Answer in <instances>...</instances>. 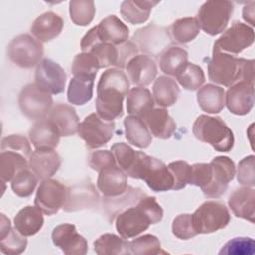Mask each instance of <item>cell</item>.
<instances>
[{
    "label": "cell",
    "mask_w": 255,
    "mask_h": 255,
    "mask_svg": "<svg viewBox=\"0 0 255 255\" xmlns=\"http://www.w3.org/2000/svg\"><path fill=\"white\" fill-rule=\"evenodd\" d=\"M129 91V82L119 68L106 70L99 80L97 86L96 110L100 118L113 122L123 116V101Z\"/></svg>",
    "instance_id": "1"
},
{
    "label": "cell",
    "mask_w": 255,
    "mask_h": 255,
    "mask_svg": "<svg viewBox=\"0 0 255 255\" xmlns=\"http://www.w3.org/2000/svg\"><path fill=\"white\" fill-rule=\"evenodd\" d=\"M163 210L153 196H142L136 206H130L120 212L116 217V229L123 238L134 237L150 224L161 221Z\"/></svg>",
    "instance_id": "2"
},
{
    "label": "cell",
    "mask_w": 255,
    "mask_h": 255,
    "mask_svg": "<svg viewBox=\"0 0 255 255\" xmlns=\"http://www.w3.org/2000/svg\"><path fill=\"white\" fill-rule=\"evenodd\" d=\"M208 77L212 82L225 87L242 81L254 84V60L213 51L208 63Z\"/></svg>",
    "instance_id": "3"
},
{
    "label": "cell",
    "mask_w": 255,
    "mask_h": 255,
    "mask_svg": "<svg viewBox=\"0 0 255 255\" xmlns=\"http://www.w3.org/2000/svg\"><path fill=\"white\" fill-rule=\"evenodd\" d=\"M127 176L144 180L156 192L167 191L173 187V176L168 167L161 160L141 151H136L134 163Z\"/></svg>",
    "instance_id": "4"
},
{
    "label": "cell",
    "mask_w": 255,
    "mask_h": 255,
    "mask_svg": "<svg viewBox=\"0 0 255 255\" xmlns=\"http://www.w3.org/2000/svg\"><path fill=\"white\" fill-rule=\"evenodd\" d=\"M192 132L197 139L210 144L217 151L228 152L234 145L232 130L219 117L198 116L193 123Z\"/></svg>",
    "instance_id": "5"
},
{
    "label": "cell",
    "mask_w": 255,
    "mask_h": 255,
    "mask_svg": "<svg viewBox=\"0 0 255 255\" xmlns=\"http://www.w3.org/2000/svg\"><path fill=\"white\" fill-rule=\"evenodd\" d=\"M233 8V4L230 1H206L199 8L196 16L199 28L211 36L222 33L228 25Z\"/></svg>",
    "instance_id": "6"
},
{
    "label": "cell",
    "mask_w": 255,
    "mask_h": 255,
    "mask_svg": "<svg viewBox=\"0 0 255 255\" xmlns=\"http://www.w3.org/2000/svg\"><path fill=\"white\" fill-rule=\"evenodd\" d=\"M197 234H208L226 227L230 221L228 208L224 203L215 200L203 202L191 214Z\"/></svg>",
    "instance_id": "7"
},
{
    "label": "cell",
    "mask_w": 255,
    "mask_h": 255,
    "mask_svg": "<svg viewBox=\"0 0 255 255\" xmlns=\"http://www.w3.org/2000/svg\"><path fill=\"white\" fill-rule=\"evenodd\" d=\"M7 53L16 66L29 69L42 61L44 50L40 41L28 34H22L10 42Z\"/></svg>",
    "instance_id": "8"
},
{
    "label": "cell",
    "mask_w": 255,
    "mask_h": 255,
    "mask_svg": "<svg viewBox=\"0 0 255 255\" xmlns=\"http://www.w3.org/2000/svg\"><path fill=\"white\" fill-rule=\"evenodd\" d=\"M21 112L31 120H41L48 115L53 106L51 94L36 83L28 84L21 90L18 98Z\"/></svg>",
    "instance_id": "9"
},
{
    "label": "cell",
    "mask_w": 255,
    "mask_h": 255,
    "mask_svg": "<svg viewBox=\"0 0 255 255\" xmlns=\"http://www.w3.org/2000/svg\"><path fill=\"white\" fill-rule=\"evenodd\" d=\"M115 123L103 120L98 114L93 113L87 116L79 125L78 133L91 148H99L107 144L113 137Z\"/></svg>",
    "instance_id": "10"
},
{
    "label": "cell",
    "mask_w": 255,
    "mask_h": 255,
    "mask_svg": "<svg viewBox=\"0 0 255 255\" xmlns=\"http://www.w3.org/2000/svg\"><path fill=\"white\" fill-rule=\"evenodd\" d=\"M254 42V30L241 22H234L214 43L213 51L237 55Z\"/></svg>",
    "instance_id": "11"
},
{
    "label": "cell",
    "mask_w": 255,
    "mask_h": 255,
    "mask_svg": "<svg viewBox=\"0 0 255 255\" xmlns=\"http://www.w3.org/2000/svg\"><path fill=\"white\" fill-rule=\"evenodd\" d=\"M68 188L60 181L47 178L40 183L35 196V205L46 215L57 213L65 205Z\"/></svg>",
    "instance_id": "12"
},
{
    "label": "cell",
    "mask_w": 255,
    "mask_h": 255,
    "mask_svg": "<svg viewBox=\"0 0 255 255\" xmlns=\"http://www.w3.org/2000/svg\"><path fill=\"white\" fill-rule=\"evenodd\" d=\"M209 164L212 169V179L202 191L206 197L217 198L226 191L228 183L234 178L235 164L227 156H216Z\"/></svg>",
    "instance_id": "13"
},
{
    "label": "cell",
    "mask_w": 255,
    "mask_h": 255,
    "mask_svg": "<svg viewBox=\"0 0 255 255\" xmlns=\"http://www.w3.org/2000/svg\"><path fill=\"white\" fill-rule=\"evenodd\" d=\"M67 76L64 69L50 59H43L35 71V83L49 94L57 95L64 91Z\"/></svg>",
    "instance_id": "14"
},
{
    "label": "cell",
    "mask_w": 255,
    "mask_h": 255,
    "mask_svg": "<svg viewBox=\"0 0 255 255\" xmlns=\"http://www.w3.org/2000/svg\"><path fill=\"white\" fill-rule=\"evenodd\" d=\"M52 241L67 255H84L88 251L87 240L71 223L56 226L52 232Z\"/></svg>",
    "instance_id": "15"
},
{
    "label": "cell",
    "mask_w": 255,
    "mask_h": 255,
    "mask_svg": "<svg viewBox=\"0 0 255 255\" xmlns=\"http://www.w3.org/2000/svg\"><path fill=\"white\" fill-rule=\"evenodd\" d=\"M225 105L234 115L248 114L254 105V84L242 81L230 86L225 93Z\"/></svg>",
    "instance_id": "16"
},
{
    "label": "cell",
    "mask_w": 255,
    "mask_h": 255,
    "mask_svg": "<svg viewBox=\"0 0 255 255\" xmlns=\"http://www.w3.org/2000/svg\"><path fill=\"white\" fill-rule=\"evenodd\" d=\"M133 40L141 51L157 55L163 52L170 43V37L164 28H159L155 25H148L137 30L133 35Z\"/></svg>",
    "instance_id": "17"
},
{
    "label": "cell",
    "mask_w": 255,
    "mask_h": 255,
    "mask_svg": "<svg viewBox=\"0 0 255 255\" xmlns=\"http://www.w3.org/2000/svg\"><path fill=\"white\" fill-rule=\"evenodd\" d=\"M29 168L41 179L51 178L61 166V157L53 148H39L29 156Z\"/></svg>",
    "instance_id": "18"
},
{
    "label": "cell",
    "mask_w": 255,
    "mask_h": 255,
    "mask_svg": "<svg viewBox=\"0 0 255 255\" xmlns=\"http://www.w3.org/2000/svg\"><path fill=\"white\" fill-rule=\"evenodd\" d=\"M128 78L133 85L145 87L151 84L157 74L155 62L147 55H136L126 66Z\"/></svg>",
    "instance_id": "19"
},
{
    "label": "cell",
    "mask_w": 255,
    "mask_h": 255,
    "mask_svg": "<svg viewBox=\"0 0 255 255\" xmlns=\"http://www.w3.org/2000/svg\"><path fill=\"white\" fill-rule=\"evenodd\" d=\"M48 119L56 127L61 136H71L78 132L79 117L75 109L70 105L57 104L51 109Z\"/></svg>",
    "instance_id": "20"
},
{
    "label": "cell",
    "mask_w": 255,
    "mask_h": 255,
    "mask_svg": "<svg viewBox=\"0 0 255 255\" xmlns=\"http://www.w3.org/2000/svg\"><path fill=\"white\" fill-rule=\"evenodd\" d=\"M97 186L106 197L120 196L128 188L127 174L118 165L108 167L99 172Z\"/></svg>",
    "instance_id": "21"
},
{
    "label": "cell",
    "mask_w": 255,
    "mask_h": 255,
    "mask_svg": "<svg viewBox=\"0 0 255 255\" xmlns=\"http://www.w3.org/2000/svg\"><path fill=\"white\" fill-rule=\"evenodd\" d=\"M60 133L53 123L44 118L38 120L29 131V138L36 149L39 148H55L60 140Z\"/></svg>",
    "instance_id": "22"
},
{
    "label": "cell",
    "mask_w": 255,
    "mask_h": 255,
    "mask_svg": "<svg viewBox=\"0 0 255 255\" xmlns=\"http://www.w3.org/2000/svg\"><path fill=\"white\" fill-rule=\"evenodd\" d=\"M228 205L234 215L254 222L255 216V190L252 187H240L232 192Z\"/></svg>",
    "instance_id": "23"
},
{
    "label": "cell",
    "mask_w": 255,
    "mask_h": 255,
    "mask_svg": "<svg viewBox=\"0 0 255 255\" xmlns=\"http://www.w3.org/2000/svg\"><path fill=\"white\" fill-rule=\"evenodd\" d=\"M146 124L151 135L160 138H169L176 129V124L163 108L152 109L142 119Z\"/></svg>",
    "instance_id": "24"
},
{
    "label": "cell",
    "mask_w": 255,
    "mask_h": 255,
    "mask_svg": "<svg viewBox=\"0 0 255 255\" xmlns=\"http://www.w3.org/2000/svg\"><path fill=\"white\" fill-rule=\"evenodd\" d=\"M63 19L54 12H46L35 19L31 33L40 42H48L60 35L63 30Z\"/></svg>",
    "instance_id": "25"
},
{
    "label": "cell",
    "mask_w": 255,
    "mask_h": 255,
    "mask_svg": "<svg viewBox=\"0 0 255 255\" xmlns=\"http://www.w3.org/2000/svg\"><path fill=\"white\" fill-rule=\"evenodd\" d=\"M97 27L101 42L113 45H121L128 41L129 30L117 16L110 15L102 20Z\"/></svg>",
    "instance_id": "26"
},
{
    "label": "cell",
    "mask_w": 255,
    "mask_h": 255,
    "mask_svg": "<svg viewBox=\"0 0 255 255\" xmlns=\"http://www.w3.org/2000/svg\"><path fill=\"white\" fill-rule=\"evenodd\" d=\"M99 196L96 192L94 185L89 182L88 184L75 185L68 189V198L63 206V209L67 212L77 211L84 208H89L97 205Z\"/></svg>",
    "instance_id": "27"
},
{
    "label": "cell",
    "mask_w": 255,
    "mask_h": 255,
    "mask_svg": "<svg viewBox=\"0 0 255 255\" xmlns=\"http://www.w3.org/2000/svg\"><path fill=\"white\" fill-rule=\"evenodd\" d=\"M0 249L4 254H20L27 246L26 236L22 235L16 228H12L9 218L1 213L0 226Z\"/></svg>",
    "instance_id": "28"
},
{
    "label": "cell",
    "mask_w": 255,
    "mask_h": 255,
    "mask_svg": "<svg viewBox=\"0 0 255 255\" xmlns=\"http://www.w3.org/2000/svg\"><path fill=\"white\" fill-rule=\"evenodd\" d=\"M43 224V212L36 205L25 206L14 217V227L26 237L40 231Z\"/></svg>",
    "instance_id": "29"
},
{
    "label": "cell",
    "mask_w": 255,
    "mask_h": 255,
    "mask_svg": "<svg viewBox=\"0 0 255 255\" xmlns=\"http://www.w3.org/2000/svg\"><path fill=\"white\" fill-rule=\"evenodd\" d=\"M124 126L126 138L129 143L138 148L149 146L152 141V135L142 119L129 115L124 120Z\"/></svg>",
    "instance_id": "30"
},
{
    "label": "cell",
    "mask_w": 255,
    "mask_h": 255,
    "mask_svg": "<svg viewBox=\"0 0 255 255\" xmlns=\"http://www.w3.org/2000/svg\"><path fill=\"white\" fill-rule=\"evenodd\" d=\"M196 98L201 110L208 114L219 113L225 106L224 89L213 84L199 88Z\"/></svg>",
    "instance_id": "31"
},
{
    "label": "cell",
    "mask_w": 255,
    "mask_h": 255,
    "mask_svg": "<svg viewBox=\"0 0 255 255\" xmlns=\"http://www.w3.org/2000/svg\"><path fill=\"white\" fill-rule=\"evenodd\" d=\"M154 100L150 92L143 87L130 89L127 96V111L130 116L143 119L153 109Z\"/></svg>",
    "instance_id": "32"
},
{
    "label": "cell",
    "mask_w": 255,
    "mask_h": 255,
    "mask_svg": "<svg viewBox=\"0 0 255 255\" xmlns=\"http://www.w3.org/2000/svg\"><path fill=\"white\" fill-rule=\"evenodd\" d=\"M95 78V76H74L68 87V102L78 106L88 103L93 97Z\"/></svg>",
    "instance_id": "33"
},
{
    "label": "cell",
    "mask_w": 255,
    "mask_h": 255,
    "mask_svg": "<svg viewBox=\"0 0 255 255\" xmlns=\"http://www.w3.org/2000/svg\"><path fill=\"white\" fill-rule=\"evenodd\" d=\"M158 1L150 0H126L121 5L123 18L132 25L142 24L149 18L151 9Z\"/></svg>",
    "instance_id": "34"
},
{
    "label": "cell",
    "mask_w": 255,
    "mask_h": 255,
    "mask_svg": "<svg viewBox=\"0 0 255 255\" xmlns=\"http://www.w3.org/2000/svg\"><path fill=\"white\" fill-rule=\"evenodd\" d=\"M152 93L159 106L170 107L176 103L180 90L174 79L168 76H159L154 81Z\"/></svg>",
    "instance_id": "35"
},
{
    "label": "cell",
    "mask_w": 255,
    "mask_h": 255,
    "mask_svg": "<svg viewBox=\"0 0 255 255\" xmlns=\"http://www.w3.org/2000/svg\"><path fill=\"white\" fill-rule=\"evenodd\" d=\"M188 63L186 50L177 46L167 47L159 59L160 70L167 76H174Z\"/></svg>",
    "instance_id": "36"
},
{
    "label": "cell",
    "mask_w": 255,
    "mask_h": 255,
    "mask_svg": "<svg viewBox=\"0 0 255 255\" xmlns=\"http://www.w3.org/2000/svg\"><path fill=\"white\" fill-rule=\"evenodd\" d=\"M94 249L99 255L130 254L128 241L116 234L105 233L94 242Z\"/></svg>",
    "instance_id": "37"
},
{
    "label": "cell",
    "mask_w": 255,
    "mask_h": 255,
    "mask_svg": "<svg viewBox=\"0 0 255 255\" xmlns=\"http://www.w3.org/2000/svg\"><path fill=\"white\" fill-rule=\"evenodd\" d=\"M29 167L27 158L14 151H1L0 154V176L1 181H12L21 170Z\"/></svg>",
    "instance_id": "38"
},
{
    "label": "cell",
    "mask_w": 255,
    "mask_h": 255,
    "mask_svg": "<svg viewBox=\"0 0 255 255\" xmlns=\"http://www.w3.org/2000/svg\"><path fill=\"white\" fill-rule=\"evenodd\" d=\"M144 195L145 194L140 189L128 187L125 193L120 195V197H106L103 205L106 209L108 216L110 217V221H113L114 214L117 213L119 210H125L126 208H128V205H132Z\"/></svg>",
    "instance_id": "39"
},
{
    "label": "cell",
    "mask_w": 255,
    "mask_h": 255,
    "mask_svg": "<svg viewBox=\"0 0 255 255\" xmlns=\"http://www.w3.org/2000/svg\"><path fill=\"white\" fill-rule=\"evenodd\" d=\"M199 25L196 18L186 17L176 20L170 27L172 39L179 43L185 44L194 40L199 34Z\"/></svg>",
    "instance_id": "40"
},
{
    "label": "cell",
    "mask_w": 255,
    "mask_h": 255,
    "mask_svg": "<svg viewBox=\"0 0 255 255\" xmlns=\"http://www.w3.org/2000/svg\"><path fill=\"white\" fill-rule=\"evenodd\" d=\"M175 78L184 89L189 91H195L201 88L202 84L205 82L203 70L193 63H187L175 75Z\"/></svg>",
    "instance_id": "41"
},
{
    "label": "cell",
    "mask_w": 255,
    "mask_h": 255,
    "mask_svg": "<svg viewBox=\"0 0 255 255\" xmlns=\"http://www.w3.org/2000/svg\"><path fill=\"white\" fill-rule=\"evenodd\" d=\"M70 17L74 24L78 26L89 25L95 16L96 8L93 1L72 0L69 3Z\"/></svg>",
    "instance_id": "42"
},
{
    "label": "cell",
    "mask_w": 255,
    "mask_h": 255,
    "mask_svg": "<svg viewBox=\"0 0 255 255\" xmlns=\"http://www.w3.org/2000/svg\"><path fill=\"white\" fill-rule=\"evenodd\" d=\"M39 178L36 174L28 167L21 170L11 181V187L14 193L20 197L30 196L37 183Z\"/></svg>",
    "instance_id": "43"
},
{
    "label": "cell",
    "mask_w": 255,
    "mask_h": 255,
    "mask_svg": "<svg viewBox=\"0 0 255 255\" xmlns=\"http://www.w3.org/2000/svg\"><path fill=\"white\" fill-rule=\"evenodd\" d=\"M96 57L101 68H107L109 66H117L119 61V45H113L110 43H103L99 41L88 52Z\"/></svg>",
    "instance_id": "44"
},
{
    "label": "cell",
    "mask_w": 255,
    "mask_h": 255,
    "mask_svg": "<svg viewBox=\"0 0 255 255\" xmlns=\"http://www.w3.org/2000/svg\"><path fill=\"white\" fill-rule=\"evenodd\" d=\"M130 254L155 255L161 252L159 239L151 234H144L131 241H128Z\"/></svg>",
    "instance_id": "45"
},
{
    "label": "cell",
    "mask_w": 255,
    "mask_h": 255,
    "mask_svg": "<svg viewBox=\"0 0 255 255\" xmlns=\"http://www.w3.org/2000/svg\"><path fill=\"white\" fill-rule=\"evenodd\" d=\"M100 65L94 55L88 52L78 54L72 63V74L74 76H95L97 75Z\"/></svg>",
    "instance_id": "46"
},
{
    "label": "cell",
    "mask_w": 255,
    "mask_h": 255,
    "mask_svg": "<svg viewBox=\"0 0 255 255\" xmlns=\"http://www.w3.org/2000/svg\"><path fill=\"white\" fill-rule=\"evenodd\" d=\"M255 242L250 237H235L227 241L219 251L220 255H252Z\"/></svg>",
    "instance_id": "47"
},
{
    "label": "cell",
    "mask_w": 255,
    "mask_h": 255,
    "mask_svg": "<svg viewBox=\"0 0 255 255\" xmlns=\"http://www.w3.org/2000/svg\"><path fill=\"white\" fill-rule=\"evenodd\" d=\"M111 151L115 156L118 166L126 174H128L134 163V160L136 157V151L133 150L129 145L124 142L114 143L111 147Z\"/></svg>",
    "instance_id": "48"
},
{
    "label": "cell",
    "mask_w": 255,
    "mask_h": 255,
    "mask_svg": "<svg viewBox=\"0 0 255 255\" xmlns=\"http://www.w3.org/2000/svg\"><path fill=\"white\" fill-rule=\"evenodd\" d=\"M167 167L173 176L172 189L179 190L184 188L186 184H189L191 176V165H189L186 161H172L167 165Z\"/></svg>",
    "instance_id": "49"
},
{
    "label": "cell",
    "mask_w": 255,
    "mask_h": 255,
    "mask_svg": "<svg viewBox=\"0 0 255 255\" xmlns=\"http://www.w3.org/2000/svg\"><path fill=\"white\" fill-rule=\"evenodd\" d=\"M172 233L179 239H189L197 235L194 229L191 214H179L172 221Z\"/></svg>",
    "instance_id": "50"
},
{
    "label": "cell",
    "mask_w": 255,
    "mask_h": 255,
    "mask_svg": "<svg viewBox=\"0 0 255 255\" xmlns=\"http://www.w3.org/2000/svg\"><path fill=\"white\" fill-rule=\"evenodd\" d=\"M1 151H14L28 158L31 155V146L28 139L19 134H11L1 141Z\"/></svg>",
    "instance_id": "51"
},
{
    "label": "cell",
    "mask_w": 255,
    "mask_h": 255,
    "mask_svg": "<svg viewBox=\"0 0 255 255\" xmlns=\"http://www.w3.org/2000/svg\"><path fill=\"white\" fill-rule=\"evenodd\" d=\"M254 166H255L254 155L246 156L238 163L237 180L240 184L248 187H253L255 185Z\"/></svg>",
    "instance_id": "52"
},
{
    "label": "cell",
    "mask_w": 255,
    "mask_h": 255,
    "mask_svg": "<svg viewBox=\"0 0 255 255\" xmlns=\"http://www.w3.org/2000/svg\"><path fill=\"white\" fill-rule=\"evenodd\" d=\"M212 179V169L209 163H194L191 165V176L189 184L203 189Z\"/></svg>",
    "instance_id": "53"
},
{
    "label": "cell",
    "mask_w": 255,
    "mask_h": 255,
    "mask_svg": "<svg viewBox=\"0 0 255 255\" xmlns=\"http://www.w3.org/2000/svg\"><path fill=\"white\" fill-rule=\"evenodd\" d=\"M89 165L92 167V169L98 172H101L103 169L116 166L117 162L112 151L98 150V151H94L90 155Z\"/></svg>",
    "instance_id": "54"
},
{
    "label": "cell",
    "mask_w": 255,
    "mask_h": 255,
    "mask_svg": "<svg viewBox=\"0 0 255 255\" xmlns=\"http://www.w3.org/2000/svg\"><path fill=\"white\" fill-rule=\"evenodd\" d=\"M254 5L255 2L251 1L247 3V5L243 8V19L249 23L251 26H254Z\"/></svg>",
    "instance_id": "55"
}]
</instances>
